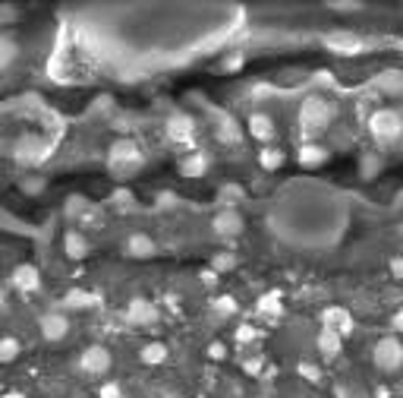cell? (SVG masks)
<instances>
[{"label":"cell","mask_w":403,"mask_h":398,"mask_svg":"<svg viewBox=\"0 0 403 398\" xmlns=\"http://www.w3.org/2000/svg\"><path fill=\"white\" fill-rule=\"evenodd\" d=\"M45 184H47L45 177H35V174H32V177H23L19 190H23L25 197H41V193H45Z\"/></svg>","instance_id":"obj_27"},{"label":"cell","mask_w":403,"mask_h":398,"mask_svg":"<svg viewBox=\"0 0 403 398\" xmlns=\"http://www.w3.org/2000/svg\"><path fill=\"white\" fill-rule=\"evenodd\" d=\"M331 117H334V108H331V101L318 99V95H312V99L302 101L300 108V127L309 133V136H318L324 127L331 123Z\"/></svg>","instance_id":"obj_1"},{"label":"cell","mask_w":403,"mask_h":398,"mask_svg":"<svg viewBox=\"0 0 403 398\" xmlns=\"http://www.w3.org/2000/svg\"><path fill=\"white\" fill-rule=\"evenodd\" d=\"M391 329H394V332H403V310H397V313L391 316Z\"/></svg>","instance_id":"obj_42"},{"label":"cell","mask_w":403,"mask_h":398,"mask_svg":"<svg viewBox=\"0 0 403 398\" xmlns=\"http://www.w3.org/2000/svg\"><path fill=\"white\" fill-rule=\"evenodd\" d=\"M328 48H334V51H359V48H363V41H359L356 32L337 29V32L328 35Z\"/></svg>","instance_id":"obj_16"},{"label":"cell","mask_w":403,"mask_h":398,"mask_svg":"<svg viewBox=\"0 0 403 398\" xmlns=\"http://www.w3.org/2000/svg\"><path fill=\"white\" fill-rule=\"evenodd\" d=\"M202 284H205V288H215V284H217V272L215 269H202Z\"/></svg>","instance_id":"obj_39"},{"label":"cell","mask_w":403,"mask_h":398,"mask_svg":"<svg viewBox=\"0 0 403 398\" xmlns=\"http://www.w3.org/2000/svg\"><path fill=\"white\" fill-rule=\"evenodd\" d=\"M237 253H230V250H217V253L215 256H211V265H208V269H215L217 272V275H221V272H233V269H237Z\"/></svg>","instance_id":"obj_23"},{"label":"cell","mask_w":403,"mask_h":398,"mask_svg":"<svg viewBox=\"0 0 403 398\" xmlns=\"http://www.w3.org/2000/svg\"><path fill=\"white\" fill-rule=\"evenodd\" d=\"M259 165L265 167V171H278V167H284V152L274 149V145H261V152H259Z\"/></svg>","instance_id":"obj_22"},{"label":"cell","mask_w":403,"mask_h":398,"mask_svg":"<svg viewBox=\"0 0 403 398\" xmlns=\"http://www.w3.org/2000/svg\"><path fill=\"white\" fill-rule=\"evenodd\" d=\"M337 398H369L363 392V389H356V386H337Z\"/></svg>","instance_id":"obj_38"},{"label":"cell","mask_w":403,"mask_h":398,"mask_svg":"<svg viewBox=\"0 0 403 398\" xmlns=\"http://www.w3.org/2000/svg\"><path fill=\"white\" fill-rule=\"evenodd\" d=\"M108 158L117 174H130L142 165V149H139V143H132V139H114L108 149Z\"/></svg>","instance_id":"obj_2"},{"label":"cell","mask_w":403,"mask_h":398,"mask_svg":"<svg viewBox=\"0 0 403 398\" xmlns=\"http://www.w3.org/2000/svg\"><path fill=\"white\" fill-rule=\"evenodd\" d=\"M211 231L217 237H239V231H243V215L233 206H224L221 212H215V219H211Z\"/></svg>","instance_id":"obj_6"},{"label":"cell","mask_w":403,"mask_h":398,"mask_svg":"<svg viewBox=\"0 0 403 398\" xmlns=\"http://www.w3.org/2000/svg\"><path fill=\"white\" fill-rule=\"evenodd\" d=\"M126 253H130L132 260H152V256L158 253V243L152 241V234H132L130 241H126Z\"/></svg>","instance_id":"obj_14"},{"label":"cell","mask_w":403,"mask_h":398,"mask_svg":"<svg viewBox=\"0 0 403 398\" xmlns=\"http://www.w3.org/2000/svg\"><path fill=\"white\" fill-rule=\"evenodd\" d=\"M249 133L259 139V143H271L274 136H278V123H274L271 114H265V111H256V114L249 117Z\"/></svg>","instance_id":"obj_12"},{"label":"cell","mask_w":403,"mask_h":398,"mask_svg":"<svg viewBox=\"0 0 403 398\" xmlns=\"http://www.w3.org/2000/svg\"><path fill=\"white\" fill-rule=\"evenodd\" d=\"M331 10H337V13H356L359 6H365V4H359V0H331Z\"/></svg>","instance_id":"obj_32"},{"label":"cell","mask_w":403,"mask_h":398,"mask_svg":"<svg viewBox=\"0 0 403 398\" xmlns=\"http://www.w3.org/2000/svg\"><path fill=\"white\" fill-rule=\"evenodd\" d=\"M110 364H114V358H110V351L104 345H89L86 351H82V358H79V367L86 370L89 376H101V373H108Z\"/></svg>","instance_id":"obj_5"},{"label":"cell","mask_w":403,"mask_h":398,"mask_svg":"<svg viewBox=\"0 0 403 398\" xmlns=\"http://www.w3.org/2000/svg\"><path fill=\"white\" fill-rule=\"evenodd\" d=\"M10 282H13V288H16V291H23V294H32V291L41 288V272H38V265L23 262V265H16V269H13Z\"/></svg>","instance_id":"obj_8"},{"label":"cell","mask_w":403,"mask_h":398,"mask_svg":"<svg viewBox=\"0 0 403 398\" xmlns=\"http://www.w3.org/2000/svg\"><path fill=\"white\" fill-rule=\"evenodd\" d=\"M391 275L403 282V256H394V260H391Z\"/></svg>","instance_id":"obj_40"},{"label":"cell","mask_w":403,"mask_h":398,"mask_svg":"<svg viewBox=\"0 0 403 398\" xmlns=\"http://www.w3.org/2000/svg\"><path fill=\"white\" fill-rule=\"evenodd\" d=\"M211 310H215L217 316H233V313L239 310V304H237V297L233 294H217L215 300H211Z\"/></svg>","instance_id":"obj_25"},{"label":"cell","mask_w":403,"mask_h":398,"mask_svg":"<svg viewBox=\"0 0 403 398\" xmlns=\"http://www.w3.org/2000/svg\"><path fill=\"white\" fill-rule=\"evenodd\" d=\"M259 313L261 316H280L284 313V297L278 291H268V294L259 297Z\"/></svg>","instance_id":"obj_20"},{"label":"cell","mask_w":403,"mask_h":398,"mask_svg":"<svg viewBox=\"0 0 403 398\" xmlns=\"http://www.w3.org/2000/svg\"><path fill=\"white\" fill-rule=\"evenodd\" d=\"M205 354H208V360H227V345L224 341H211Z\"/></svg>","instance_id":"obj_33"},{"label":"cell","mask_w":403,"mask_h":398,"mask_svg":"<svg viewBox=\"0 0 403 398\" xmlns=\"http://www.w3.org/2000/svg\"><path fill=\"white\" fill-rule=\"evenodd\" d=\"M19 57V45L10 38V35H0V70H10Z\"/></svg>","instance_id":"obj_21"},{"label":"cell","mask_w":403,"mask_h":398,"mask_svg":"<svg viewBox=\"0 0 403 398\" xmlns=\"http://www.w3.org/2000/svg\"><path fill=\"white\" fill-rule=\"evenodd\" d=\"M164 130H167V136H171L174 143H189V139L195 136V121L189 114H171Z\"/></svg>","instance_id":"obj_11"},{"label":"cell","mask_w":403,"mask_h":398,"mask_svg":"<svg viewBox=\"0 0 403 398\" xmlns=\"http://www.w3.org/2000/svg\"><path fill=\"white\" fill-rule=\"evenodd\" d=\"M261 370H265V358H246V360H243V373L259 376Z\"/></svg>","instance_id":"obj_34"},{"label":"cell","mask_w":403,"mask_h":398,"mask_svg":"<svg viewBox=\"0 0 403 398\" xmlns=\"http://www.w3.org/2000/svg\"><path fill=\"white\" fill-rule=\"evenodd\" d=\"M82 209H89V199L86 197H69L67 199V215H69V219H76Z\"/></svg>","instance_id":"obj_31"},{"label":"cell","mask_w":403,"mask_h":398,"mask_svg":"<svg viewBox=\"0 0 403 398\" xmlns=\"http://www.w3.org/2000/svg\"><path fill=\"white\" fill-rule=\"evenodd\" d=\"M89 237L82 231H76V228H69V231H63V253L69 256V260H86L89 256Z\"/></svg>","instance_id":"obj_13"},{"label":"cell","mask_w":403,"mask_h":398,"mask_svg":"<svg viewBox=\"0 0 403 398\" xmlns=\"http://www.w3.org/2000/svg\"><path fill=\"white\" fill-rule=\"evenodd\" d=\"M4 398H25V395H23V392H6Z\"/></svg>","instance_id":"obj_43"},{"label":"cell","mask_w":403,"mask_h":398,"mask_svg":"<svg viewBox=\"0 0 403 398\" xmlns=\"http://www.w3.org/2000/svg\"><path fill=\"white\" fill-rule=\"evenodd\" d=\"M38 329H41V335H45L47 341H60V338H67L69 323H67V316H63V313L51 310V313H45V316L38 319Z\"/></svg>","instance_id":"obj_10"},{"label":"cell","mask_w":403,"mask_h":398,"mask_svg":"<svg viewBox=\"0 0 403 398\" xmlns=\"http://www.w3.org/2000/svg\"><path fill=\"white\" fill-rule=\"evenodd\" d=\"M16 358H19V338L4 335V338H0V364H13Z\"/></svg>","instance_id":"obj_26"},{"label":"cell","mask_w":403,"mask_h":398,"mask_svg":"<svg viewBox=\"0 0 403 398\" xmlns=\"http://www.w3.org/2000/svg\"><path fill=\"white\" fill-rule=\"evenodd\" d=\"M98 398H123V389H120L117 382H104V386L98 389Z\"/></svg>","instance_id":"obj_36"},{"label":"cell","mask_w":403,"mask_h":398,"mask_svg":"<svg viewBox=\"0 0 403 398\" xmlns=\"http://www.w3.org/2000/svg\"><path fill=\"white\" fill-rule=\"evenodd\" d=\"M139 360H142L145 367H158L167 360V345L164 341H148V345L139 351Z\"/></svg>","instance_id":"obj_18"},{"label":"cell","mask_w":403,"mask_h":398,"mask_svg":"<svg viewBox=\"0 0 403 398\" xmlns=\"http://www.w3.org/2000/svg\"><path fill=\"white\" fill-rule=\"evenodd\" d=\"M378 171H381L378 155H363V162H359V174H363L365 180H372V177H378Z\"/></svg>","instance_id":"obj_28"},{"label":"cell","mask_w":403,"mask_h":398,"mask_svg":"<svg viewBox=\"0 0 403 398\" xmlns=\"http://www.w3.org/2000/svg\"><path fill=\"white\" fill-rule=\"evenodd\" d=\"M369 130H372L375 139H381V143H397L400 133H403V117H400V111H394V108L375 111V114L369 117Z\"/></svg>","instance_id":"obj_3"},{"label":"cell","mask_w":403,"mask_h":398,"mask_svg":"<svg viewBox=\"0 0 403 398\" xmlns=\"http://www.w3.org/2000/svg\"><path fill=\"white\" fill-rule=\"evenodd\" d=\"M205 171H208V158H205L202 152H193V155H186L180 162V174H183V177H202Z\"/></svg>","instance_id":"obj_19"},{"label":"cell","mask_w":403,"mask_h":398,"mask_svg":"<svg viewBox=\"0 0 403 398\" xmlns=\"http://www.w3.org/2000/svg\"><path fill=\"white\" fill-rule=\"evenodd\" d=\"M110 202H114V206H123V212H130V206H132V193H130V190H114V197H110Z\"/></svg>","instance_id":"obj_35"},{"label":"cell","mask_w":403,"mask_h":398,"mask_svg":"<svg viewBox=\"0 0 403 398\" xmlns=\"http://www.w3.org/2000/svg\"><path fill=\"white\" fill-rule=\"evenodd\" d=\"M0 19H4V23H10V19H16V10H13L10 4H0Z\"/></svg>","instance_id":"obj_41"},{"label":"cell","mask_w":403,"mask_h":398,"mask_svg":"<svg viewBox=\"0 0 403 398\" xmlns=\"http://www.w3.org/2000/svg\"><path fill=\"white\" fill-rule=\"evenodd\" d=\"M322 329H331L337 335H350L353 332V313L346 306H324L322 310Z\"/></svg>","instance_id":"obj_7"},{"label":"cell","mask_w":403,"mask_h":398,"mask_svg":"<svg viewBox=\"0 0 403 398\" xmlns=\"http://www.w3.org/2000/svg\"><path fill=\"white\" fill-rule=\"evenodd\" d=\"M372 360H375V367L385 370V373H397L403 367V341L397 335L378 338V345H375V351H372Z\"/></svg>","instance_id":"obj_4"},{"label":"cell","mask_w":403,"mask_h":398,"mask_svg":"<svg viewBox=\"0 0 403 398\" xmlns=\"http://www.w3.org/2000/svg\"><path fill=\"white\" fill-rule=\"evenodd\" d=\"M328 158H331V152L324 149V145L306 143V145L300 149V165H302V167H322V165H328Z\"/></svg>","instance_id":"obj_15"},{"label":"cell","mask_w":403,"mask_h":398,"mask_svg":"<svg viewBox=\"0 0 403 398\" xmlns=\"http://www.w3.org/2000/svg\"><path fill=\"white\" fill-rule=\"evenodd\" d=\"M256 338H259V332L252 329V326H239V329H237V341H239V345H249V341H256Z\"/></svg>","instance_id":"obj_37"},{"label":"cell","mask_w":403,"mask_h":398,"mask_svg":"<svg viewBox=\"0 0 403 398\" xmlns=\"http://www.w3.org/2000/svg\"><path fill=\"white\" fill-rule=\"evenodd\" d=\"M243 64H246L243 54H230L227 60H221V67L217 70H221V73H233V70H243Z\"/></svg>","instance_id":"obj_30"},{"label":"cell","mask_w":403,"mask_h":398,"mask_svg":"<svg viewBox=\"0 0 403 398\" xmlns=\"http://www.w3.org/2000/svg\"><path fill=\"white\" fill-rule=\"evenodd\" d=\"M315 345H318V351H322L324 358H337V354L344 351V335H337L331 329H322L318 332V338H315Z\"/></svg>","instance_id":"obj_17"},{"label":"cell","mask_w":403,"mask_h":398,"mask_svg":"<svg viewBox=\"0 0 403 398\" xmlns=\"http://www.w3.org/2000/svg\"><path fill=\"white\" fill-rule=\"evenodd\" d=\"M126 319H130V326H152L158 323V306L145 297H136L126 306Z\"/></svg>","instance_id":"obj_9"},{"label":"cell","mask_w":403,"mask_h":398,"mask_svg":"<svg viewBox=\"0 0 403 398\" xmlns=\"http://www.w3.org/2000/svg\"><path fill=\"white\" fill-rule=\"evenodd\" d=\"M300 376L302 380H309V382H318L322 380V370H318L315 364H309V360H300Z\"/></svg>","instance_id":"obj_29"},{"label":"cell","mask_w":403,"mask_h":398,"mask_svg":"<svg viewBox=\"0 0 403 398\" xmlns=\"http://www.w3.org/2000/svg\"><path fill=\"white\" fill-rule=\"evenodd\" d=\"M95 304V297L89 294V291H69L67 294V300H63V306H67V310H89V306Z\"/></svg>","instance_id":"obj_24"}]
</instances>
